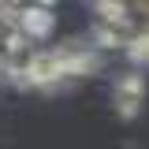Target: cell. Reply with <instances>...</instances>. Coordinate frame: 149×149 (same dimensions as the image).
Segmentation results:
<instances>
[{
	"instance_id": "1",
	"label": "cell",
	"mask_w": 149,
	"mask_h": 149,
	"mask_svg": "<svg viewBox=\"0 0 149 149\" xmlns=\"http://www.w3.org/2000/svg\"><path fill=\"white\" fill-rule=\"evenodd\" d=\"M19 78L26 82V86H56L60 78H67V56L63 49L60 52H30L22 60V67H19Z\"/></svg>"
},
{
	"instance_id": "2",
	"label": "cell",
	"mask_w": 149,
	"mask_h": 149,
	"mask_svg": "<svg viewBox=\"0 0 149 149\" xmlns=\"http://www.w3.org/2000/svg\"><path fill=\"white\" fill-rule=\"evenodd\" d=\"M112 104L123 119H134L138 108L146 104V78L142 74H123L116 82V90H112Z\"/></svg>"
},
{
	"instance_id": "3",
	"label": "cell",
	"mask_w": 149,
	"mask_h": 149,
	"mask_svg": "<svg viewBox=\"0 0 149 149\" xmlns=\"http://www.w3.org/2000/svg\"><path fill=\"white\" fill-rule=\"evenodd\" d=\"M19 26H22L26 37H49V30H52V15H49L45 8H26L22 19H19Z\"/></svg>"
},
{
	"instance_id": "4",
	"label": "cell",
	"mask_w": 149,
	"mask_h": 149,
	"mask_svg": "<svg viewBox=\"0 0 149 149\" xmlns=\"http://www.w3.org/2000/svg\"><path fill=\"white\" fill-rule=\"evenodd\" d=\"M127 45H130V56H134L138 63H149V30L146 34H134Z\"/></svg>"
}]
</instances>
